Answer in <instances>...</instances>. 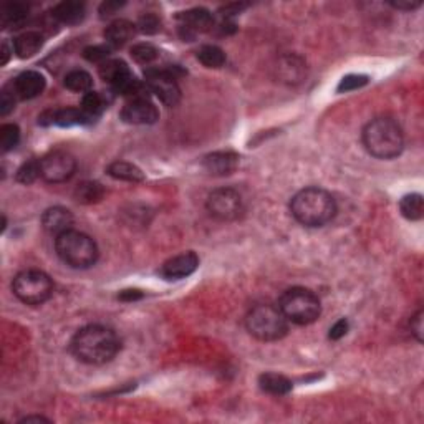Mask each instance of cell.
I'll use <instances>...</instances> for the list:
<instances>
[{
  "label": "cell",
  "instance_id": "cell-1",
  "mask_svg": "<svg viewBox=\"0 0 424 424\" xmlns=\"http://www.w3.org/2000/svg\"><path fill=\"white\" fill-rule=\"evenodd\" d=\"M121 348L118 335L103 325L83 326L72 340V351L88 365H105L112 361Z\"/></svg>",
  "mask_w": 424,
  "mask_h": 424
},
{
  "label": "cell",
  "instance_id": "cell-2",
  "mask_svg": "<svg viewBox=\"0 0 424 424\" xmlns=\"http://www.w3.org/2000/svg\"><path fill=\"white\" fill-rule=\"evenodd\" d=\"M292 215L307 227H321L337 214V204L328 191L321 188H305L290 202Z\"/></svg>",
  "mask_w": 424,
  "mask_h": 424
},
{
  "label": "cell",
  "instance_id": "cell-3",
  "mask_svg": "<svg viewBox=\"0 0 424 424\" xmlns=\"http://www.w3.org/2000/svg\"><path fill=\"white\" fill-rule=\"evenodd\" d=\"M363 144L371 156L378 159H393L403 151V131L395 119L374 118L363 130Z\"/></svg>",
  "mask_w": 424,
  "mask_h": 424
},
{
  "label": "cell",
  "instance_id": "cell-4",
  "mask_svg": "<svg viewBox=\"0 0 424 424\" xmlns=\"http://www.w3.org/2000/svg\"><path fill=\"white\" fill-rule=\"evenodd\" d=\"M55 249L59 257L73 268H88L98 259V247L86 234L70 229L55 238Z\"/></svg>",
  "mask_w": 424,
  "mask_h": 424
},
{
  "label": "cell",
  "instance_id": "cell-5",
  "mask_svg": "<svg viewBox=\"0 0 424 424\" xmlns=\"http://www.w3.org/2000/svg\"><path fill=\"white\" fill-rule=\"evenodd\" d=\"M287 321L289 320L280 308L271 303L255 305L245 317V326L249 333L262 342H275L285 337L289 330Z\"/></svg>",
  "mask_w": 424,
  "mask_h": 424
},
{
  "label": "cell",
  "instance_id": "cell-6",
  "mask_svg": "<svg viewBox=\"0 0 424 424\" xmlns=\"http://www.w3.org/2000/svg\"><path fill=\"white\" fill-rule=\"evenodd\" d=\"M278 308L292 324L308 325L313 324L321 313L320 300L312 290L303 287H294L282 294Z\"/></svg>",
  "mask_w": 424,
  "mask_h": 424
},
{
  "label": "cell",
  "instance_id": "cell-7",
  "mask_svg": "<svg viewBox=\"0 0 424 424\" xmlns=\"http://www.w3.org/2000/svg\"><path fill=\"white\" fill-rule=\"evenodd\" d=\"M12 290L20 302L40 305L52 297L53 282L42 271H24L13 278Z\"/></svg>",
  "mask_w": 424,
  "mask_h": 424
},
{
  "label": "cell",
  "instance_id": "cell-8",
  "mask_svg": "<svg viewBox=\"0 0 424 424\" xmlns=\"http://www.w3.org/2000/svg\"><path fill=\"white\" fill-rule=\"evenodd\" d=\"M176 68H148L144 73L146 85L166 106H174L181 98V90L176 82Z\"/></svg>",
  "mask_w": 424,
  "mask_h": 424
},
{
  "label": "cell",
  "instance_id": "cell-9",
  "mask_svg": "<svg viewBox=\"0 0 424 424\" xmlns=\"http://www.w3.org/2000/svg\"><path fill=\"white\" fill-rule=\"evenodd\" d=\"M207 211L219 220H236L244 211L242 197L236 189L220 188L215 189L207 197Z\"/></svg>",
  "mask_w": 424,
  "mask_h": 424
},
{
  "label": "cell",
  "instance_id": "cell-10",
  "mask_svg": "<svg viewBox=\"0 0 424 424\" xmlns=\"http://www.w3.org/2000/svg\"><path fill=\"white\" fill-rule=\"evenodd\" d=\"M77 161L66 151H52L40 159V176L47 183L59 184L68 181L75 174Z\"/></svg>",
  "mask_w": 424,
  "mask_h": 424
},
{
  "label": "cell",
  "instance_id": "cell-11",
  "mask_svg": "<svg viewBox=\"0 0 424 424\" xmlns=\"http://www.w3.org/2000/svg\"><path fill=\"white\" fill-rule=\"evenodd\" d=\"M179 32L184 40H192L197 32H207L214 26V17L206 8H191L178 15Z\"/></svg>",
  "mask_w": 424,
  "mask_h": 424
},
{
  "label": "cell",
  "instance_id": "cell-12",
  "mask_svg": "<svg viewBox=\"0 0 424 424\" xmlns=\"http://www.w3.org/2000/svg\"><path fill=\"white\" fill-rule=\"evenodd\" d=\"M159 118L158 108L149 98L131 100L121 109V119L128 125H153Z\"/></svg>",
  "mask_w": 424,
  "mask_h": 424
},
{
  "label": "cell",
  "instance_id": "cell-13",
  "mask_svg": "<svg viewBox=\"0 0 424 424\" xmlns=\"http://www.w3.org/2000/svg\"><path fill=\"white\" fill-rule=\"evenodd\" d=\"M197 267V255L194 254V252H184V254H179L176 255V257L166 260V262L162 264L159 273H161L166 280H181V278L192 275Z\"/></svg>",
  "mask_w": 424,
  "mask_h": 424
},
{
  "label": "cell",
  "instance_id": "cell-14",
  "mask_svg": "<svg viewBox=\"0 0 424 424\" xmlns=\"http://www.w3.org/2000/svg\"><path fill=\"white\" fill-rule=\"evenodd\" d=\"M38 123L43 126H75V125H88L91 123L86 114L78 108H63V109H48L38 116Z\"/></svg>",
  "mask_w": 424,
  "mask_h": 424
},
{
  "label": "cell",
  "instance_id": "cell-15",
  "mask_svg": "<svg viewBox=\"0 0 424 424\" xmlns=\"http://www.w3.org/2000/svg\"><path fill=\"white\" fill-rule=\"evenodd\" d=\"M43 90H45V77L33 70L20 73L13 80V95L22 100H32Z\"/></svg>",
  "mask_w": 424,
  "mask_h": 424
},
{
  "label": "cell",
  "instance_id": "cell-16",
  "mask_svg": "<svg viewBox=\"0 0 424 424\" xmlns=\"http://www.w3.org/2000/svg\"><path fill=\"white\" fill-rule=\"evenodd\" d=\"M42 225L48 234L56 237L72 229L73 215L65 207H52V209L43 212Z\"/></svg>",
  "mask_w": 424,
  "mask_h": 424
},
{
  "label": "cell",
  "instance_id": "cell-17",
  "mask_svg": "<svg viewBox=\"0 0 424 424\" xmlns=\"http://www.w3.org/2000/svg\"><path fill=\"white\" fill-rule=\"evenodd\" d=\"M202 166L206 167L207 172H211L214 176H227L237 169L238 156L231 151L212 153L204 158Z\"/></svg>",
  "mask_w": 424,
  "mask_h": 424
},
{
  "label": "cell",
  "instance_id": "cell-18",
  "mask_svg": "<svg viewBox=\"0 0 424 424\" xmlns=\"http://www.w3.org/2000/svg\"><path fill=\"white\" fill-rule=\"evenodd\" d=\"M135 32H136L135 24H131L130 20L118 19V20L112 22V24L105 29L106 43L113 48L123 47V45H126V43L130 42L132 37H135Z\"/></svg>",
  "mask_w": 424,
  "mask_h": 424
},
{
  "label": "cell",
  "instance_id": "cell-19",
  "mask_svg": "<svg viewBox=\"0 0 424 424\" xmlns=\"http://www.w3.org/2000/svg\"><path fill=\"white\" fill-rule=\"evenodd\" d=\"M52 15L55 17L60 24L77 25V24H80V22H83V19H85L86 8H85V3H82V2L65 0V2H60L59 6L53 7Z\"/></svg>",
  "mask_w": 424,
  "mask_h": 424
},
{
  "label": "cell",
  "instance_id": "cell-20",
  "mask_svg": "<svg viewBox=\"0 0 424 424\" xmlns=\"http://www.w3.org/2000/svg\"><path fill=\"white\" fill-rule=\"evenodd\" d=\"M277 72L280 75L282 82L298 83L303 80L305 73H307V68H305L302 59H298V56L295 55H285L278 60Z\"/></svg>",
  "mask_w": 424,
  "mask_h": 424
},
{
  "label": "cell",
  "instance_id": "cell-21",
  "mask_svg": "<svg viewBox=\"0 0 424 424\" xmlns=\"http://www.w3.org/2000/svg\"><path fill=\"white\" fill-rule=\"evenodd\" d=\"M43 35L40 32H24L13 40V50H15L19 59H30L35 53L40 52V48L43 47Z\"/></svg>",
  "mask_w": 424,
  "mask_h": 424
},
{
  "label": "cell",
  "instance_id": "cell-22",
  "mask_svg": "<svg viewBox=\"0 0 424 424\" xmlns=\"http://www.w3.org/2000/svg\"><path fill=\"white\" fill-rule=\"evenodd\" d=\"M259 384L265 393H268V395H273V396L289 395V393L292 391V386H294L289 378L284 377V374H278V373L260 374Z\"/></svg>",
  "mask_w": 424,
  "mask_h": 424
},
{
  "label": "cell",
  "instance_id": "cell-23",
  "mask_svg": "<svg viewBox=\"0 0 424 424\" xmlns=\"http://www.w3.org/2000/svg\"><path fill=\"white\" fill-rule=\"evenodd\" d=\"M106 171H108V174L112 176L113 179L126 181V183H141V181L144 179L143 171H141L138 166L126 161H114L108 166Z\"/></svg>",
  "mask_w": 424,
  "mask_h": 424
},
{
  "label": "cell",
  "instance_id": "cell-24",
  "mask_svg": "<svg viewBox=\"0 0 424 424\" xmlns=\"http://www.w3.org/2000/svg\"><path fill=\"white\" fill-rule=\"evenodd\" d=\"M106 106H108V100L103 93L100 91H88L85 93L82 100V112L86 114V118L90 121H95L96 118L101 116V113L105 112Z\"/></svg>",
  "mask_w": 424,
  "mask_h": 424
},
{
  "label": "cell",
  "instance_id": "cell-25",
  "mask_svg": "<svg viewBox=\"0 0 424 424\" xmlns=\"http://www.w3.org/2000/svg\"><path fill=\"white\" fill-rule=\"evenodd\" d=\"M401 214L408 220H419L424 214V202L421 194H408L400 202Z\"/></svg>",
  "mask_w": 424,
  "mask_h": 424
},
{
  "label": "cell",
  "instance_id": "cell-26",
  "mask_svg": "<svg viewBox=\"0 0 424 424\" xmlns=\"http://www.w3.org/2000/svg\"><path fill=\"white\" fill-rule=\"evenodd\" d=\"M65 86L77 93H88L93 86V78L85 70H72L65 75Z\"/></svg>",
  "mask_w": 424,
  "mask_h": 424
},
{
  "label": "cell",
  "instance_id": "cell-27",
  "mask_svg": "<svg viewBox=\"0 0 424 424\" xmlns=\"http://www.w3.org/2000/svg\"><path fill=\"white\" fill-rule=\"evenodd\" d=\"M105 189L101 188V184L93 183V181H86V183H82L75 191V197H77L78 202L82 204H93V202H98L103 197Z\"/></svg>",
  "mask_w": 424,
  "mask_h": 424
},
{
  "label": "cell",
  "instance_id": "cell-28",
  "mask_svg": "<svg viewBox=\"0 0 424 424\" xmlns=\"http://www.w3.org/2000/svg\"><path fill=\"white\" fill-rule=\"evenodd\" d=\"M197 60L207 68H220L225 63V53L215 45H204L197 50Z\"/></svg>",
  "mask_w": 424,
  "mask_h": 424
},
{
  "label": "cell",
  "instance_id": "cell-29",
  "mask_svg": "<svg viewBox=\"0 0 424 424\" xmlns=\"http://www.w3.org/2000/svg\"><path fill=\"white\" fill-rule=\"evenodd\" d=\"M29 15V7H25L24 3L19 2H13L8 3V6L3 7L2 12V25L8 26V25H19L22 22L25 20V17Z\"/></svg>",
  "mask_w": 424,
  "mask_h": 424
},
{
  "label": "cell",
  "instance_id": "cell-30",
  "mask_svg": "<svg viewBox=\"0 0 424 424\" xmlns=\"http://www.w3.org/2000/svg\"><path fill=\"white\" fill-rule=\"evenodd\" d=\"M131 56L138 63L148 65L158 59V50L151 43H136L131 47Z\"/></svg>",
  "mask_w": 424,
  "mask_h": 424
},
{
  "label": "cell",
  "instance_id": "cell-31",
  "mask_svg": "<svg viewBox=\"0 0 424 424\" xmlns=\"http://www.w3.org/2000/svg\"><path fill=\"white\" fill-rule=\"evenodd\" d=\"M20 141V130L17 125H3L0 128V146L2 151L7 153L15 148Z\"/></svg>",
  "mask_w": 424,
  "mask_h": 424
},
{
  "label": "cell",
  "instance_id": "cell-32",
  "mask_svg": "<svg viewBox=\"0 0 424 424\" xmlns=\"http://www.w3.org/2000/svg\"><path fill=\"white\" fill-rule=\"evenodd\" d=\"M38 178H42V176H40V161L37 159H30V161L24 162L20 169L17 171V181L22 184H32Z\"/></svg>",
  "mask_w": 424,
  "mask_h": 424
},
{
  "label": "cell",
  "instance_id": "cell-33",
  "mask_svg": "<svg viewBox=\"0 0 424 424\" xmlns=\"http://www.w3.org/2000/svg\"><path fill=\"white\" fill-rule=\"evenodd\" d=\"M109 53H112L109 45H93L83 50V56L91 63H103V61L108 60Z\"/></svg>",
  "mask_w": 424,
  "mask_h": 424
},
{
  "label": "cell",
  "instance_id": "cell-34",
  "mask_svg": "<svg viewBox=\"0 0 424 424\" xmlns=\"http://www.w3.org/2000/svg\"><path fill=\"white\" fill-rule=\"evenodd\" d=\"M366 83H368V77H365V75H348V77L342 78V82H340L338 93L358 90V88L365 86Z\"/></svg>",
  "mask_w": 424,
  "mask_h": 424
},
{
  "label": "cell",
  "instance_id": "cell-35",
  "mask_svg": "<svg viewBox=\"0 0 424 424\" xmlns=\"http://www.w3.org/2000/svg\"><path fill=\"white\" fill-rule=\"evenodd\" d=\"M136 29L139 30L141 33H156L159 29H161V22L154 13H144L143 17H139L138 25H136Z\"/></svg>",
  "mask_w": 424,
  "mask_h": 424
},
{
  "label": "cell",
  "instance_id": "cell-36",
  "mask_svg": "<svg viewBox=\"0 0 424 424\" xmlns=\"http://www.w3.org/2000/svg\"><path fill=\"white\" fill-rule=\"evenodd\" d=\"M348 330H350V324H348L347 318H340V320L337 321V324H335V325L330 328L328 338H330V340H335V342H337V340L343 338L344 335L348 333Z\"/></svg>",
  "mask_w": 424,
  "mask_h": 424
},
{
  "label": "cell",
  "instance_id": "cell-37",
  "mask_svg": "<svg viewBox=\"0 0 424 424\" xmlns=\"http://www.w3.org/2000/svg\"><path fill=\"white\" fill-rule=\"evenodd\" d=\"M13 96H15L13 91L10 95L7 90H3L2 95H0V114H2V116H7L13 109V105H15V98H13Z\"/></svg>",
  "mask_w": 424,
  "mask_h": 424
},
{
  "label": "cell",
  "instance_id": "cell-38",
  "mask_svg": "<svg viewBox=\"0 0 424 424\" xmlns=\"http://www.w3.org/2000/svg\"><path fill=\"white\" fill-rule=\"evenodd\" d=\"M123 6H125V3L118 2V0H108V2L101 3V7H100L101 17H103V19H105V17L114 15V13H116Z\"/></svg>",
  "mask_w": 424,
  "mask_h": 424
},
{
  "label": "cell",
  "instance_id": "cell-39",
  "mask_svg": "<svg viewBox=\"0 0 424 424\" xmlns=\"http://www.w3.org/2000/svg\"><path fill=\"white\" fill-rule=\"evenodd\" d=\"M411 331L416 335V338L421 342L423 340V310H419L416 315L411 318Z\"/></svg>",
  "mask_w": 424,
  "mask_h": 424
},
{
  "label": "cell",
  "instance_id": "cell-40",
  "mask_svg": "<svg viewBox=\"0 0 424 424\" xmlns=\"http://www.w3.org/2000/svg\"><path fill=\"white\" fill-rule=\"evenodd\" d=\"M391 6L397 8V10H414V8L421 6V2H413V0L411 2H393Z\"/></svg>",
  "mask_w": 424,
  "mask_h": 424
},
{
  "label": "cell",
  "instance_id": "cell-41",
  "mask_svg": "<svg viewBox=\"0 0 424 424\" xmlns=\"http://www.w3.org/2000/svg\"><path fill=\"white\" fill-rule=\"evenodd\" d=\"M119 298L126 300V302H131V300H138V298H141V292L139 290H125L121 295H119Z\"/></svg>",
  "mask_w": 424,
  "mask_h": 424
},
{
  "label": "cell",
  "instance_id": "cell-42",
  "mask_svg": "<svg viewBox=\"0 0 424 424\" xmlns=\"http://www.w3.org/2000/svg\"><path fill=\"white\" fill-rule=\"evenodd\" d=\"M8 59H10V48H8V43H2V60H0V65H6Z\"/></svg>",
  "mask_w": 424,
  "mask_h": 424
},
{
  "label": "cell",
  "instance_id": "cell-43",
  "mask_svg": "<svg viewBox=\"0 0 424 424\" xmlns=\"http://www.w3.org/2000/svg\"><path fill=\"white\" fill-rule=\"evenodd\" d=\"M22 424H30V423H50L48 421L47 418H42V416H26L24 419H20Z\"/></svg>",
  "mask_w": 424,
  "mask_h": 424
}]
</instances>
